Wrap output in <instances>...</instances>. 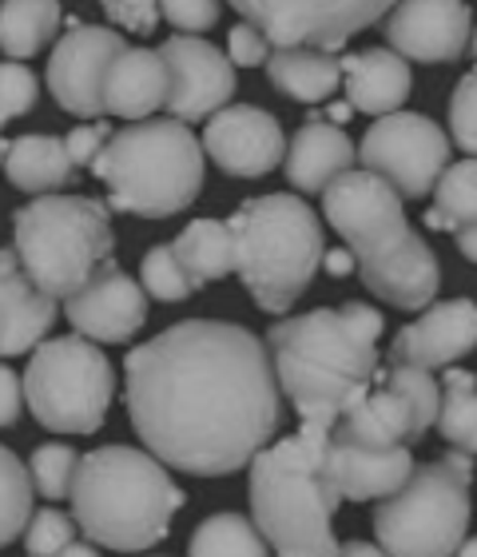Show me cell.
I'll list each match as a JSON object with an SVG mask.
<instances>
[{
	"label": "cell",
	"instance_id": "cell-32",
	"mask_svg": "<svg viewBox=\"0 0 477 557\" xmlns=\"http://www.w3.org/2000/svg\"><path fill=\"white\" fill-rule=\"evenodd\" d=\"M33 498L36 486L28 478V466L9 446H0V549L24 534V525L33 518Z\"/></svg>",
	"mask_w": 477,
	"mask_h": 557
},
{
	"label": "cell",
	"instance_id": "cell-9",
	"mask_svg": "<svg viewBox=\"0 0 477 557\" xmlns=\"http://www.w3.org/2000/svg\"><path fill=\"white\" fill-rule=\"evenodd\" d=\"M24 407L52 434H96L104 426L116 374L92 338L60 335L33 350L24 367Z\"/></svg>",
	"mask_w": 477,
	"mask_h": 557
},
{
	"label": "cell",
	"instance_id": "cell-29",
	"mask_svg": "<svg viewBox=\"0 0 477 557\" xmlns=\"http://www.w3.org/2000/svg\"><path fill=\"white\" fill-rule=\"evenodd\" d=\"M477 223V156L450 163L434 184V208L426 211L430 232H462Z\"/></svg>",
	"mask_w": 477,
	"mask_h": 557
},
{
	"label": "cell",
	"instance_id": "cell-25",
	"mask_svg": "<svg viewBox=\"0 0 477 557\" xmlns=\"http://www.w3.org/2000/svg\"><path fill=\"white\" fill-rule=\"evenodd\" d=\"M267 76L287 100L318 104V100H330L338 92L342 60H335V52L315 45H287L267 57Z\"/></svg>",
	"mask_w": 477,
	"mask_h": 557
},
{
	"label": "cell",
	"instance_id": "cell-33",
	"mask_svg": "<svg viewBox=\"0 0 477 557\" xmlns=\"http://www.w3.org/2000/svg\"><path fill=\"white\" fill-rule=\"evenodd\" d=\"M76 466H80V454L64 446V442H45L36 446L33 458H28V478L40 498L60 502L72 494V482H76Z\"/></svg>",
	"mask_w": 477,
	"mask_h": 557
},
{
	"label": "cell",
	"instance_id": "cell-38",
	"mask_svg": "<svg viewBox=\"0 0 477 557\" xmlns=\"http://www.w3.org/2000/svg\"><path fill=\"white\" fill-rule=\"evenodd\" d=\"M223 12V0H160V16L172 28H179V33H208V28H215V21H219Z\"/></svg>",
	"mask_w": 477,
	"mask_h": 557
},
{
	"label": "cell",
	"instance_id": "cell-40",
	"mask_svg": "<svg viewBox=\"0 0 477 557\" xmlns=\"http://www.w3.org/2000/svg\"><path fill=\"white\" fill-rule=\"evenodd\" d=\"M108 21L124 33H152L160 24V0H100Z\"/></svg>",
	"mask_w": 477,
	"mask_h": 557
},
{
	"label": "cell",
	"instance_id": "cell-7",
	"mask_svg": "<svg viewBox=\"0 0 477 557\" xmlns=\"http://www.w3.org/2000/svg\"><path fill=\"white\" fill-rule=\"evenodd\" d=\"M12 251L52 299H68L104 268L116 251L108 203L92 196H48L12 215Z\"/></svg>",
	"mask_w": 477,
	"mask_h": 557
},
{
	"label": "cell",
	"instance_id": "cell-17",
	"mask_svg": "<svg viewBox=\"0 0 477 557\" xmlns=\"http://www.w3.org/2000/svg\"><path fill=\"white\" fill-rule=\"evenodd\" d=\"M203 151L219 172L235 180H259V175L275 172L287 156V136L283 124L271 112L255 104H231L219 108L208 120L203 132Z\"/></svg>",
	"mask_w": 477,
	"mask_h": 557
},
{
	"label": "cell",
	"instance_id": "cell-35",
	"mask_svg": "<svg viewBox=\"0 0 477 557\" xmlns=\"http://www.w3.org/2000/svg\"><path fill=\"white\" fill-rule=\"evenodd\" d=\"M76 530H80V525H76L72 513H60V510H52V506H45V510L33 513L28 525H24V554L57 557L60 549L76 542Z\"/></svg>",
	"mask_w": 477,
	"mask_h": 557
},
{
	"label": "cell",
	"instance_id": "cell-20",
	"mask_svg": "<svg viewBox=\"0 0 477 557\" xmlns=\"http://www.w3.org/2000/svg\"><path fill=\"white\" fill-rule=\"evenodd\" d=\"M414 454L410 446H371L330 430L326 438V474L342 494V502H382L390 498L410 474H414Z\"/></svg>",
	"mask_w": 477,
	"mask_h": 557
},
{
	"label": "cell",
	"instance_id": "cell-11",
	"mask_svg": "<svg viewBox=\"0 0 477 557\" xmlns=\"http://www.w3.org/2000/svg\"><path fill=\"white\" fill-rule=\"evenodd\" d=\"M438 407H442V383L434 379V371L390 362L330 430H342L371 446H414L438 422Z\"/></svg>",
	"mask_w": 477,
	"mask_h": 557
},
{
	"label": "cell",
	"instance_id": "cell-41",
	"mask_svg": "<svg viewBox=\"0 0 477 557\" xmlns=\"http://www.w3.org/2000/svg\"><path fill=\"white\" fill-rule=\"evenodd\" d=\"M112 136V124H100V120H88V124H76V128L64 136V148H68L72 163L76 168H92V160L100 156V148Z\"/></svg>",
	"mask_w": 477,
	"mask_h": 557
},
{
	"label": "cell",
	"instance_id": "cell-39",
	"mask_svg": "<svg viewBox=\"0 0 477 557\" xmlns=\"http://www.w3.org/2000/svg\"><path fill=\"white\" fill-rule=\"evenodd\" d=\"M227 57H231L235 69H259V64H267V57H271V40L263 36V28L243 21V24H235L231 36H227Z\"/></svg>",
	"mask_w": 477,
	"mask_h": 557
},
{
	"label": "cell",
	"instance_id": "cell-5",
	"mask_svg": "<svg viewBox=\"0 0 477 557\" xmlns=\"http://www.w3.org/2000/svg\"><path fill=\"white\" fill-rule=\"evenodd\" d=\"M203 139L184 120H131L128 128L108 136L92 160L96 180L108 187L112 211L167 220L199 199L203 187Z\"/></svg>",
	"mask_w": 477,
	"mask_h": 557
},
{
	"label": "cell",
	"instance_id": "cell-49",
	"mask_svg": "<svg viewBox=\"0 0 477 557\" xmlns=\"http://www.w3.org/2000/svg\"><path fill=\"white\" fill-rule=\"evenodd\" d=\"M4 156H9V139H0V163H4Z\"/></svg>",
	"mask_w": 477,
	"mask_h": 557
},
{
	"label": "cell",
	"instance_id": "cell-43",
	"mask_svg": "<svg viewBox=\"0 0 477 557\" xmlns=\"http://www.w3.org/2000/svg\"><path fill=\"white\" fill-rule=\"evenodd\" d=\"M323 268H326V275H335V278H347V275H354L359 271V259H354V251H326L323 256Z\"/></svg>",
	"mask_w": 477,
	"mask_h": 557
},
{
	"label": "cell",
	"instance_id": "cell-19",
	"mask_svg": "<svg viewBox=\"0 0 477 557\" xmlns=\"http://www.w3.org/2000/svg\"><path fill=\"white\" fill-rule=\"evenodd\" d=\"M477 350V302L445 299L430 302L426 311L398 331L390 343V362H410L422 371H445L457 359Z\"/></svg>",
	"mask_w": 477,
	"mask_h": 557
},
{
	"label": "cell",
	"instance_id": "cell-46",
	"mask_svg": "<svg viewBox=\"0 0 477 557\" xmlns=\"http://www.w3.org/2000/svg\"><path fill=\"white\" fill-rule=\"evenodd\" d=\"M57 557H100V549H96L92 542H72V546H64Z\"/></svg>",
	"mask_w": 477,
	"mask_h": 557
},
{
	"label": "cell",
	"instance_id": "cell-22",
	"mask_svg": "<svg viewBox=\"0 0 477 557\" xmlns=\"http://www.w3.org/2000/svg\"><path fill=\"white\" fill-rule=\"evenodd\" d=\"M354 160H359L354 139L342 128H335V120H323V116L303 120V128L294 132L291 148L283 156L287 180H291V187H299L303 196H323L326 184L338 180L342 172H350Z\"/></svg>",
	"mask_w": 477,
	"mask_h": 557
},
{
	"label": "cell",
	"instance_id": "cell-16",
	"mask_svg": "<svg viewBox=\"0 0 477 557\" xmlns=\"http://www.w3.org/2000/svg\"><path fill=\"white\" fill-rule=\"evenodd\" d=\"M474 12L466 0H394L382 16L386 45L418 64H454L469 48Z\"/></svg>",
	"mask_w": 477,
	"mask_h": 557
},
{
	"label": "cell",
	"instance_id": "cell-30",
	"mask_svg": "<svg viewBox=\"0 0 477 557\" xmlns=\"http://www.w3.org/2000/svg\"><path fill=\"white\" fill-rule=\"evenodd\" d=\"M434 426L454 450H466L477 458V374L462 371V367H445L442 407H438Z\"/></svg>",
	"mask_w": 477,
	"mask_h": 557
},
{
	"label": "cell",
	"instance_id": "cell-14",
	"mask_svg": "<svg viewBox=\"0 0 477 557\" xmlns=\"http://www.w3.org/2000/svg\"><path fill=\"white\" fill-rule=\"evenodd\" d=\"M128 48V40L116 28L104 24L72 21L68 33L60 36L48 60V92L68 116L100 120L104 116V76L108 64Z\"/></svg>",
	"mask_w": 477,
	"mask_h": 557
},
{
	"label": "cell",
	"instance_id": "cell-1",
	"mask_svg": "<svg viewBox=\"0 0 477 557\" xmlns=\"http://www.w3.org/2000/svg\"><path fill=\"white\" fill-rule=\"evenodd\" d=\"M124 403L143 450L196 478L251 466L283 418L267 343L227 319H184L131 347Z\"/></svg>",
	"mask_w": 477,
	"mask_h": 557
},
{
	"label": "cell",
	"instance_id": "cell-21",
	"mask_svg": "<svg viewBox=\"0 0 477 557\" xmlns=\"http://www.w3.org/2000/svg\"><path fill=\"white\" fill-rule=\"evenodd\" d=\"M57 314V299L36 287L16 251L0 247V359L40 347Z\"/></svg>",
	"mask_w": 477,
	"mask_h": 557
},
{
	"label": "cell",
	"instance_id": "cell-27",
	"mask_svg": "<svg viewBox=\"0 0 477 557\" xmlns=\"http://www.w3.org/2000/svg\"><path fill=\"white\" fill-rule=\"evenodd\" d=\"M175 259L184 263L187 278L199 287L219 283L235 271V235L227 220H191L172 244Z\"/></svg>",
	"mask_w": 477,
	"mask_h": 557
},
{
	"label": "cell",
	"instance_id": "cell-26",
	"mask_svg": "<svg viewBox=\"0 0 477 557\" xmlns=\"http://www.w3.org/2000/svg\"><path fill=\"white\" fill-rule=\"evenodd\" d=\"M4 175L16 191L28 196H48L72 184L76 163L60 136H16L4 156Z\"/></svg>",
	"mask_w": 477,
	"mask_h": 557
},
{
	"label": "cell",
	"instance_id": "cell-34",
	"mask_svg": "<svg viewBox=\"0 0 477 557\" xmlns=\"http://www.w3.org/2000/svg\"><path fill=\"white\" fill-rule=\"evenodd\" d=\"M140 283H143V290H148L152 299H160V302H184V299H191V295H196V283L187 278L184 263L175 259L172 244H160V247H152V251L143 256Z\"/></svg>",
	"mask_w": 477,
	"mask_h": 557
},
{
	"label": "cell",
	"instance_id": "cell-45",
	"mask_svg": "<svg viewBox=\"0 0 477 557\" xmlns=\"http://www.w3.org/2000/svg\"><path fill=\"white\" fill-rule=\"evenodd\" d=\"M454 244H457V251L469 259V263H477V223H469V227L454 232Z\"/></svg>",
	"mask_w": 477,
	"mask_h": 557
},
{
	"label": "cell",
	"instance_id": "cell-10",
	"mask_svg": "<svg viewBox=\"0 0 477 557\" xmlns=\"http://www.w3.org/2000/svg\"><path fill=\"white\" fill-rule=\"evenodd\" d=\"M323 215L342 235V244L354 251L359 271L382 268L386 259H394L398 251H406L418 239L402 211L398 187L386 184L371 168H362V172L350 168L338 180H330L323 191Z\"/></svg>",
	"mask_w": 477,
	"mask_h": 557
},
{
	"label": "cell",
	"instance_id": "cell-31",
	"mask_svg": "<svg viewBox=\"0 0 477 557\" xmlns=\"http://www.w3.org/2000/svg\"><path fill=\"white\" fill-rule=\"evenodd\" d=\"M187 557H271L267 537L243 513H211L196 525Z\"/></svg>",
	"mask_w": 477,
	"mask_h": 557
},
{
	"label": "cell",
	"instance_id": "cell-4",
	"mask_svg": "<svg viewBox=\"0 0 477 557\" xmlns=\"http://www.w3.org/2000/svg\"><path fill=\"white\" fill-rule=\"evenodd\" d=\"M330 430L303 426L251 458V522L275 557H335L342 494L326 474Z\"/></svg>",
	"mask_w": 477,
	"mask_h": 557
},
{
	"label": "cell",
	"instance_id": "cell-28",
	"mask_svg": "<svg viewBox=\"0 0 477 557\" xmlns=\"http://www.w3.org/2000/svg\"><path fill=\"white\" fill-rule=\"evenodd\" d=\"M60 0H0V52L9 60H33L60 28Z\"/></svg>",
	"mask_w": 477,
	"mask_h": 557
},
{
	"label": "cell",
	"instance_id": "cell-8",
	"mask_svg": "<svg viewBox=\"0 0 477 557\" xmlns=\"http://www.w3.org/2000/svg\"><path fill=\"white\" fill-rule=\"evenodd\" d=\"M474 454L450 450L414 474L374 510V537L390 557H454L466 542L474 502Z\"/></svg>",
	"mask_w": 477,
	"mask_h": 557
},
{
	"label": "cell",
	"instance_id": "cell-2",
	"mask_svg": "<svg viewBox=\"0 0 477 557\" xmlns=\"http://www.w3.org/2000/svg\"><path fill=\"white\" fill-rule=\"evenodd\" d=\"M382 331V311L366 302L315 307L271 326L267 350L275 379L303 426L330 430L371 391L378 379Z\"/></svg>",
	"mask_w": 477,
	"mask_h": 557
},
{
	"label": "cell",
	"instance_id": "cell-24",
	"mask_svg": "<svg viewBox=\"0 0 477 557\" xmlns=\"http://www.w3.org/2000/svg\"><path fill=\"white\" fill-rule=\"evenodd\" d=\"M342 88L354 112L386 116L406 104L414 72H410V60L398 57L394 48H366L342 60Z\"/></svg>",
	"mask_w": 477,
	"mask_h": 557
},
{
	"label": "cell",
	"instance_id": "cell-23",
	"mask_svg": "<svg viewBox=\"0 0 477 557\" xmlns=\"http://www.w3.org/2000/svg\"><path fill=\"white\" fill-rule=\"evenodd\" d=\"M167 60L160 48H124L104 76V112L120 120H148L167 104Z\"/></svg>",
	"mask_w": 477,
	"mask_h": 557
},
{
	"label": "cell",
	"instance_id": "cell-13",
	"mask_svg": "<svg viewBox=\"0 0 477 557\" xmlns=\"http://www.w3.org/2000/svg\"><path fill=\"white\" fill-rule=\"evenodd\" d=\"M243 21L263 28L275 48L315 45L338 52L350 36L378 24L394 0H227Z\"/></svg>",
	"mask_w": 477,
	"mask_h": 557
},
{
	"label": "cell",
	"instance_id": "cell-37",
	"mask_svg": "<svg viewBox=\"0 0 477 557\" xmlns=\"http://www.w3.org/2000/svg\"><path fill=\"white\" fill-rule=\"evenodd\" d=\"M450 136L466 156H477V64L454 84L450 96Z\"/></svg>",
	"mask_w": 477,
	"mask_h": 557
},
{
	"label": "cell",
	"instance_id": "cell-3",
	"mask_svg": "<svg viewBox=\"0 0 477 557\" xmlns=\"http://www.w3.org/2000/svg\"><path fill=\"white\" fill-rule=\"evenodd\" d=\"M72 518L100 549L140 554L160 546L184 510V490L152 450L100 446L84 454L72 482Z\"/></svg>",
	"mask_w": 477,
	"mask_h": 557
},
{
	"label": "cell",
	"instance_id": "cell-18",
	"mask_svg": "<svg viewBox=\"0 0 477 557\" xmlns=\"http://www.w3.org/2000/svg\"><path fill=\"white\" fill-rule=\"evenodd\" d=\"M64 314L72 331L92 343H131L148 323V290L108 259L76 295L64 299Z\"/></svg>",
	"mask_w": 477,
	"mask_h": 557
},
{
	"label": "cell",
	"instance_id": "cell-47",
	"mask_svg": "<svg viewBox=\"0 0 477 557\" xmlns=\"http://www.w3.org/2000/svg\"><path fill=\"white\" fill-rule=\"evenodd\" d=\"M454 557H477V537H469V542H462V546L454 549Z\"/></svg>",
	"mask_w": 477,
	"mask_h": 557
},
{
	"label": "cell",
	"instance_id": "cell-12",
	"mask_svg": "<svg viewBox=\"0 0 477 557\" xmlns=\"http://www.w3.org/2000/svg\"><path fill=\"white\" fill-rule=\"evenodd\" d=\"M362 168L398 187L402 199H426L438 175L450 168V136L422 112H386L366 128L359 144Z\"/></svg>",
	"mask_w": 477,
	"mask_h": 557
},
{
	"label": "cell",
	"instance_id": "cell-44",
	"mask_svg": "<svg viewBox=\"0 0 477 557\" xmlns=\"http://www.w3.org/2000/svg\"><path fill=\"white\" fill-rule=\"evenodd\" d=\"M335 557H390L378 542H347V546H338Z\"/></svg>",
	"mask_w": 477,
	"mask_h": 557
},
{
	"label": "cell",
	"instance_id": "cell-48",
	"mask_svg": "<svg viewBox=\"0 0 477 557\" xmlns=\"http://www.w3.org/2000/svg\"><path fill=\"white\" fill-rule=\"evenodd\" d=\"M466 52H474V60H477V28L469 33V48H466Z\"/></svg>",
	"mask_w": 477,
	"mask_h": 557
},
{
	"label": "cell",
	"instance_id": "cell-36",
	"mask_svg": "<svg viewBox=\"0 0 477 557\" xmlns=\"http://www.w3.org/2000/svg\"><path fill=\"white\" fill-rule=\"evenodd\" d=\"M40 81L24 60H0V128L36 108Z\"/></svg>",
	"mask_w": 477,
	"mask_h": 557
},
{
	"label": "cell",
	"instance_id": "cell-42",
	"mask_svg": "<svg viewBox=\"0 0 477 557\" xmlns=\"http://www.w3.org/2000/svg\"><path fill=\"white\" fill-rule=\"evenodd\" d=\"M21 410H24V383L16 379L12 367L0 362V430L12 426L21 418Z\"/></svg>",
	"mask_w": 477,
	"mask_h": 557
},
{
	"label": "cell",
	"instance_id": "cell-6",
	"mask_svg": "<svg viewBox=\"0 0 477 557\" xmlns=\"http://www.w3.org/2000/svg\"><path fill=\"white\" fill-rule=\"evenodd\" d=\"M235 271L259 311L287 314L315 283L326 256L323 220L291 191L243 199L231 220Z\"/></svg>",
	"mask_w": 477,
	"mask_h": 557
},
{
	"label": "cell",
	"instance_id": "cell-15",
	"mask_svg": "<svg viewBox=\"0 0 477 557\" xmlns=\"http://www.w3.org/2000/svg\"><path fill=\"white\" fill-rule=\"evenodd\" d=\"M160 57L167 60V112L184 124L215 116L219 108H227L235 92V64L227 52L208 45L203 36L179 33L167 36L160 45Z\"/></svg>",
	"mask_w": 477,
	"mask_h": 557
}]
</instances>
